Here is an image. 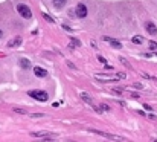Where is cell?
<instances>
[{
  "mask_svg": "<svg viewBox=\"0 0 157 142\" xmlns=\"http://www.w3.org/2000/svg\"><path fill=\"white\" fill-rule=\"evenodd\" d=\"M66 2H67V0H52L53 6H55L57 9H63V6L66 5Z\"/></svg>",
  "mask_w": 157,
  "mask_h": 142,
  "instance_id": "cell-10",
  "label": "cell"
},
{
  "mask_svg": "<svg viewBox=\"0 0 157 142\" xmlns=\"http://www.w3.org/2000/svg\"><path fill=\"white\" fill-rule=\"evenodd\" d=\"M67 66H69V67H70V69H75V64H72V63H70V61H67Z\"/></svg>",
  "mask_w": 157,
  "mask_h": 142,
  "instance_id": "cell-21",
  "label": "cell"
},
{
  "mask_svg": "<svg viewBox=\"0 0 157 142\" xmlns=\"http://www.w3.org/2000/svg\"><path fill=\"white\" fill-rule=\"evenodd\" d=\"M133 43L140 44V43H142V37H133Z\"/></svg>",
  "mask_w": 157,
  "mask_h": 142,
  "instance_id": "cell-14",
  "label": "cell"
},
{
  "mask_svg": "<svg viewBox=\"0 0 157 142\" xmlns=\"http://www.w3.org/2000/svg\"><path fill=\"white\" fill-rule=\"evenodd\" d=\"M32 136L35 137H43V139H53L55 137V135H51V133H47V131H38V133H31Z\"/></svg>",
  "mask_w": 157,
  "mask_h": 142,
  "instance_id": "cell-5",
  "label": "cell"
},
{
  "mask_svg": "<svg viewBox=\"0 0 157 142\" xmlns=\"http://www.w3.org/2000/svg\"><path fill=\"white\" fill-rule=\"evenodd\" d=\"M157 47V43H154V41H150V49H156Z\"/></svg>",
  "mask_w": 157,
  "mask_h": 142,
  "instance_id": "cell-16",
  "label": "cell"
},
{
  "mask_svg": "<svg viewBox=\"0 0 157 142\" xmlns=\"http://www.w3.org/2000/svg\"><path fill=\"white\" fill-rule=\"evenodd\" d=\"M2 35H3V34H2V31H0V38H2Z\"/></svg>",
  "mask_w": 157,
  "mask_h": 142,
  "instance_id": "cell-22",
  "label": "cell"
},
{
  "mask_svg": "<svg viewBox=\"0 0 157 142\" xmlns=\"http://www.w3.org/2000/svg\"><path fill=\"white\" fill-rule=\"evenodd\" d=\"M21 44V38L20 37H15V38H12L9 43H8V46L9 47H17V46H20Z\"/></svg>",
  "mask_w": 157,
  "mask_h": 142,
  "instance_id": "cell-9",
  "label": "cell"
},
{
  "mask_svg": "<svg viewBox=\"0 0 157 142\" xmlns=\"http://www.w3.org/2000/svg\"><path fill=\"white\" fill-rule=\"evenodd\" d=\"M101 107H102V110H105V112H108V110H110V107H108L107 104H102Z\"/></svg>",
  "mask_w": 157,
  "mask_h": 142,
  "instance_id": "cell-19",
  "label": "cell"
},
{
  "mask_svg": "<svg viewBox=\"0 0 157 142\" xmlns=\"http://www.w3.org/2000/svg\"><path fill=\"white\" fill-rule=\"evenodd\" d=\"M31 116H32V118H41V116H44V115L43 113H32Z\"/></svg>",
  "mask_w": 157,
  "mask_h": 142,
  "instance_id": "cell-15",
  "label": "cell"
},
{
  "mask_svg": "<svg viewBox=\"0 0 157 142\" xmlns=\"http://www.w3.org/2000/svg\"><path fill=\"white\" fill-rule=\"evenodd\" d=\"M17 113H23V115H26V110H23V109H14Z\"/></svg>",
  "mask_w": 157,
  "mask_h": 142,
  "instance_id": "cell-18",
  "label": "cell"
},
{
  "mask_svg": "<svg viewBox=\"0 0 157 142\" xmlns=\"http://www.w3.org/2000/svg\"><path fill=\"white\" fill-rule=\"evenodd\" d=\"M146 31H148V34H151V35L157 34V28H156V25L152 23V21H148L146 23Z\"/></svg>",
  "mask_w": 157,
  "mask_h": 142,
  "instance_id": "cell-8",
  "label": "cell"
},
{
  "mask_svg": "<svg viewBox=\"0 0 157 142\" xmlns=\"http://www.w3.org/2000/svg\"><path fill=\"white\" fill-rule=\"evenodd\" d=\"M43 19L46 20V21H49V23H53V19L51 15H47V14H43Z\"/></svg>",
  "mask_w": 157,
  "mask_h": 142,
  "instance_id": "cell-13",
  "label": "cell"
},
{
  "mask_svg": "<svg viewBox=\"0 0 157 142\" xmlns=\"http://www.w3.org/2000/svg\"><path fill=\"white\" fill-rule=\"evenodd\" d=\"M75 12H76V15H78L79 19H84V17H87V6L82 5V3H79V5L76 6Z\"/></svg>",
  "mask_w": 157,
  "mask_h": 142,
  "instance_id": "cell-3",
  "label": "cell"
},
{
  "mask_svg": "<svg viewBox=\"0 0 157 142\" xmlns=\"http://www.w3.org/2000/svg\"><path fill=\"white\" fill-rule=\"evenodd\" d=\"M28 95L31 96V98L37 99V101H41V103H46V101L49 99L47 92H44V90H29Z\"/></svg>",
  "mask_w": 157,
  "mask_h": 142,
  "instance_id": "cell-1",
  "label": "cell"
},
{
  "mask_svg": "<svg viewBox=\"0 0 157 142\" xmlns=\"http://www.w3.org/2000/svg\"><path fill=\"white\" fill-rule=\"evenodd\" d=\"M81 98L86 101V103H88V104H92V105H93V101H92L90 96H87V93H81ZM93 107H95V105H93Z\"/></svg>",
  "mask_w": 157,
  "mask_h": 142,
  "instance_id": "cell-12",
  "label": "cell"
},
{
  "mask_svg": "<svg viewBox=\"0 0 157 142\" xmlns=\"http://www.w3.org/2000/svg\"><path fill=\"white\" fill-rule=\"evenodd\" d=\"M105 41H108L113 47H116V49H120L122 47V44H120V41H118V40H114V38H110V37H104Z\"/></svg>",
  "mask_w": 157,
  "mask_h": 142,
  "instance_id": "cell-6",
  "label": "cell"
},
{
  "mask_svg": "<svg viewBox=\"0 0 157 142\" xmlns=\"http://www.w3.org/2000/svg\"><path fill=\"white\" fill-rule=\"evenodd\" d=\"M34 73L37 75V77H40V78H46L47 77V70L43 69V67H35L34 69Z\"/></svg>",
  "mask_w": 157,
  "mask_h": 142,
  "instance_id": "cell-7",
  "label": "cell"
},
{
  "mask_svg": "<svg viewBox=\"0 0 157 142\" xmlns=\"http://www.w3.org/2000/svg\"><path fill=\"white\" fill-rule=\"evenodd\" d=\"M95 78L99 79V81H116V79H119L118 75H116V77H111V75H102V73H96Z\"/></svg>",
  "mask_w": 157,
  "mask_h": 142,
  "instance_id": "cell-4",
  "label": "cell"
},
{
  "mask_svg": "<svg viewBox=\"0 0 157 142\" xmlns=\"http://www.w3.org/2000/svg\"><path fill=\"white\" fill-rule=\"evenodd\" d=\"M17 11H19V14L23 17V19H31V17H32V12H31L28 5H23V3L17 5Z\"/></svg>",
  "mask_w": 157,
  "mask_h": 142,
  "instance_id": "cell-2",
  "label": "cell"
},
{
  "mask_svg": "<svg viewBox=\"0 0 157 142\" xmlns=\"http://www.w3.org/2000/svg\"><path fill=\"white\" fill-rule=\"evenodd\" d=\"M20 67H23V69H29L31 67V61L29 60H26V58H20Z\"/></svg>",
  "mask_w": 157,
  "mask_h": 142,
  "instance_id": "cell-11",
  "label": "cell"
},
{
  "mask_svg": "<svg viewBox=\"0 0 157 142\" xmlns=\"http://www.w3.org/2000/svg\"><path fill=\"white\" fill-rule=\"evenodd\" d=\"M98 60H99L101 63H104V64H105V58H104V57H98Z\"/></svg>",
  "mask_w": 157,
  "mask_h": 142,
  "instance_id": "cell-20",
  "label": "cell"
},
{
  "mask_svg": "<svg viewBox=\"0 0 157 142\" xmlns=\"http://www.w3.org/2000/svg\"><path fill=\"white\" fill-rule=\"evenodd\" d=\"M125 77H127V75L122 73V72H119V73H118V78H119V79H125Z\"/></svg>",
  "mask_w": 157,
  "mask_h": 142,
  "instance_id": "cell-17",
  "label": "cell"
}]
</instances>
